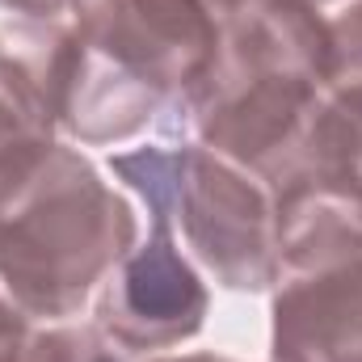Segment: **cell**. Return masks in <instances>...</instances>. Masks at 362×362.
<instances>
[{
	"mask_svg": "<svg viewBox=\"0 0 362 362\" xmlns=\"http://www.w3.org/2000/svg\"><path fill=\"white\" fill-rule=\"evenodd\" d=\"M211 17H236V13H245L253 0H198Z\"/></svg>",
	"mask_w": 362,
	"mask_h": 362,
	"instance_id": "52a82bcc",
	"label": "cell"
},
{
	"mask_svg": "<svg viewBox=\"0 0 362 362\" xmlns=\"http://www.w3.org/2000/svg\"><path fill=\"white\" fill-rule=\"evenodd\" d=\"M17 362H110L105 346L93 333L76 329H59V333H38L30 337V346L21 350Z\"/></svg>",
	"mask_w": 362,
	"mask_h": 362,
	"instance_id": "277c9868",
	"label": "cell"
},
{
	"mask_svg": "<svg viewBox=\"0 0 362 362\" xmlns=\"http://www.w3.org/2000/svg\"><path fill=\"white\" fill-rule=\"evenodd\" d=\"M135 240L131 206L85 156L55 148L0 206V282L25 316H72Z\"/></svg>",
	"mask_w": 362,
	"mask_h": 362,
	"instance_id": "6da1fadb",
	"label": "cell"
},
{
	"mask_svg": "<svg viewBox=\"0 0 362 362\" xmlns=\"http://www.w3.org/2000/svg\"><path fill=\"white\" fill-rule=\"evenodd\" d=\"M25 312L13 303L8 291H0V362H17L21 350L30 346V329H25Z\"/></svg>",
	"mask_w": 362,
	"mask_h": 362,
	"instance_id": "5b68a950",
	"label": "cell"
},
{
	"mask_svg": "<svg viewBox=\"0 0 362 362\" xmlns=\"http://www.w3.org/2000/svg\"><path fill=\"white\" fill-rule=\"evenodd\" d=\"M189 249L236 291H262L278 278V202L262 177L206 152L185 148L173 206Z\"/></svg>",
	"mask_w": 362,
	"mask_h": 362,
	"instance_id": "7a4b0ae2",
	"label": "cell"
},
{
	"mask_svg": "<svg viewBox=\"0 0 362 362\" xmlns=\"http://www.w3.org/2000/svg\"><path fill=\"white\" fill-rule=\"evenodd\" d=\"M152 219H156L152 240L122 257V270L114 274L101 299V325L114 333V341L131 350L185 341L198 333L206 316V291L198 274L181 262L169 236V215H152Z\"/></svg>",
	"mask_w": 362,
	"mask_h": 362,
	"instance_id": "3957f363",
	"label": "cell"
},
{
	"mask_svg": "<svg viewBox=\"0 0 362 362\" xmlns=\"http://www.w3.org/2000/svg\"><path fill=\"white\" fill-rule=\"evenodd\" d=\"M4 8H17V13H30V17H47V13H59L64 4H76V0H0Z\"/></svg>",
	"mask_w": 362,
	"mask_h": 362,
	"instance_id": "8992f818",
	"label": "cell"
}]
</instances>
